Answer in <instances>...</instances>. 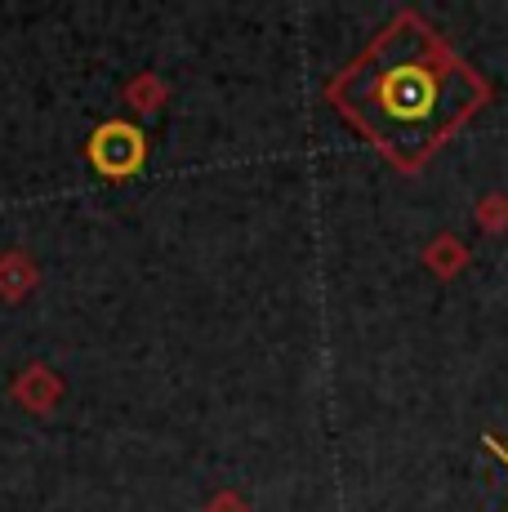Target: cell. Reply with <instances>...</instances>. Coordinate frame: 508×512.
Here are the masks:
<instances>
[{
    "mask_svg": "<svg viewBox=\"0 0 508 512\" xmlns=\"http://www.w3.org/2000/svg\"><path fill=\"white\" fill-rule=\"evenodd\" d=\"M410 27L415 23L402 18L393 32H384V41L366 49V58L330 90L361 130L402 165H415L482 98V85L468 76V67L451 63V54L428 32L410 36Z\"/></svg>",
    "mask_w": 508,
    "mask_h": 512,
    "instance_id": "cell-1",
    "label": "cell"
},
{
    "mask_svg": "<svg viewBox=\"0 0 508 512\" xmlns=\"http://www.w3.org/2000/svg\"><path fill=\"white\" fill-rule=\"evenodd\" d=\"M486 450H491V455H500V459H504V468H508V450L500 446V441H495V437H486Z\"/></svg>",
    "mask_w": 508,
    "mask_h": 512,
    "instance_id": "cell-2",
    "label": "cell"
}]
</instances>
